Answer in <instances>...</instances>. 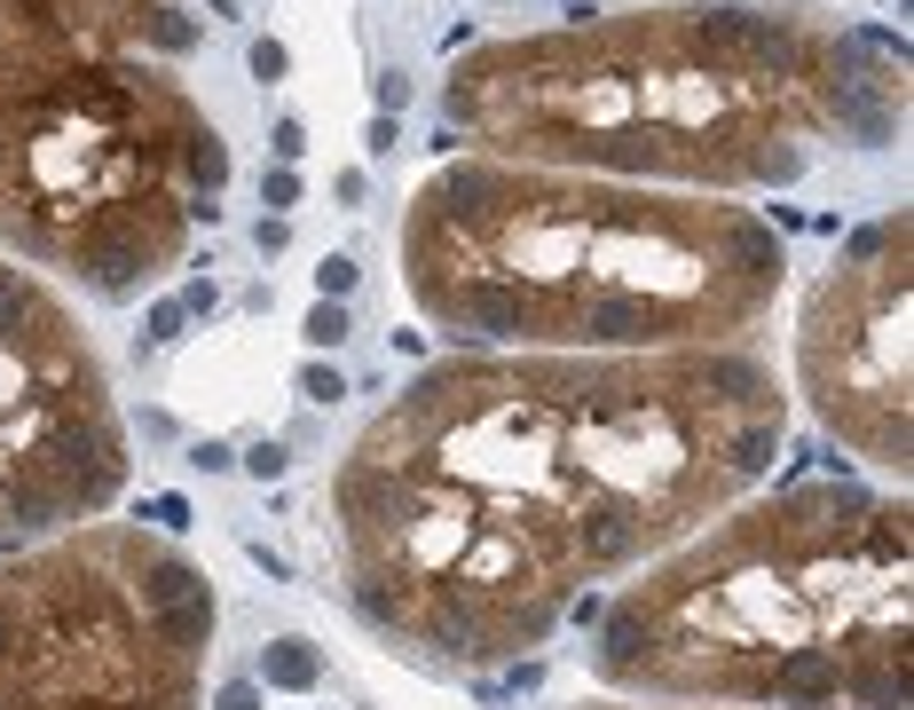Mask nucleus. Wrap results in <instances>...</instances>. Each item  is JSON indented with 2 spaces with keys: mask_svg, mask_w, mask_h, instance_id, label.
<instances>
[{
  "mask_svg": "<svg viewBox=\"0 0 914 710\" xmlns=\"http://www.w3.org/2000/svg\"><path fill=\"white\" fill-rule=\"evenodd\" d=\"M796 387L828 435L891 466H914V214H876L844 237L796 324Z\"/></svg>",
  "mask_w": 914,
  "mask_h": 710,
  "instance_id": "obj_8",
  "label": "nucleus"
},
{
  "mask_svg": "<svg viewBox=\"0 0 914 710\" xmlns=\"http://www.w3.org/2000/svg\"><path fill=\"white\" fill-rule=\"evenodd\" d=\"M229 142L158 56H0V253L95 301L181 269Z\"/></svg>",
  "mask_w": 914,
  "mask_h": 710,
  "instance_id": "obj_5",
  "label": "nucleus"
},
{
  "mask_svg": "<svg viewBox=\"0 0 914 710\" xmlns=\"http://www.w3.org/2000/svg\"><path fill=\"white\" fill-rule=\"evenodd\" d=\"M568 9H592V0H568Z\"/></svg>",
  "mask_w": 914,
  "mask_h": 710,
  "instance_id": "obj_26",
  "label": "nucleus"
},
{
  "mask_svg": "<svg viewBox=\"0 0 914 710\" xmlns=\"http://www.w3.org/2000/svg\"><path fill=\"white\" fill-rule=\"evenodd\" d=\"M236 466H245L253 482H284V466H293V450H284V443H253V450L236 458Z\"/></svg>",
  "mask_w": 914,
  "mask_h": 710,
  "instance_id": "obj_13",
  "label": "nucleus"
},
{
  "mask_svg": "<svg viewBox=\"0 0 914 710\" xmlns=\"http://www.w3.org/2000/svg\"><path fill=\"white\" fill-rule=\"evenodd\" d=\"M781 443L789 387L757 348H458L331 466L340 577L418 671H497L537 655L592 585L741 505Z\"/></svg>",
  "mask_w": 914,
  "mask_h": 710,
  "instance_id": "obj_1",
  "label": "nucleus"
},
{
  "mask_svg": "<svg viewBox=\"0 0 914 710\" xmlns=\"http://www.w3.org/2000/svg\"><path fill=\"white\" fill-rule=\"evenodd\" d=\"M213 308H221L213 284H189V293H181V316H213Z\"/></svg>",
  "mask_w": 914,
  "mask_h": 710,
  "instance_id": "obj_23",
  "label": "nucleus"
},
{
  "mask_svg": "<svg viewBox=\"0 0 914 710\" xmlns=\"http://www.w3.org/2000/svg\"><path fill=\"white\" fill-rule=\"evenodd\" d=\"M355 276H363V269H355L348 253H323V269H316V293H323V301H348V293H355Z\"/></svg>",
  "mask_w": 914,
  "mask_h": 710,
  "instance_id": "obj_12",
  "label": "nucleus"
},
{
  "mask_svg": "<svg viewBox=\"0 0 914 710\" xmlns=\"http://www.w3.org/2000/svg\"><path fill=\"white\" fill-rule=\"evenodd\" d=\"M473 159L749 198L812 174L828 142L883 151L906 127V40L821 0H662L481 40L442 79Z\"/></svg>",
  "mask_w": 914,
  "mask_h": 710,
  "instance_id": "obj_2",
  "label": "nucleus"
},
{
  "mask_svg": "<svg viewBox=\"0 0 914 710\" xmlns=\"http://www.w3.org/2000/svg\"><path fill=\"white\" fill-rule=\"evenodd\" d=\"M300 395H308V403H340V395H348V379L331 371V363H308V371H300Z\"/></svg>",
  "mask_w": 914,
  "mask_h": 710,
  "instance_id": "obj_14",
  "label": "nucleus"
},
{
  "mask_svg": "<svg viewBox=\"0 0 914 710\" xmlns=\"http://www.w3.org/2000/svg\"><path fill=\"white\" fill-rule=\"evenodd\" d=\"M403 103H410V79H403V72H378V111H387V119H395Z\"/></svg>",
  "mask_w": 914,
  "mask_h": 710,
  "instance_id": "obj_20",
  "label": "nucleus"
},
{
  "mask_svg": "<svg viewBox=\"0 0 914 710\" xmlns=\"http://www.w3.org/2000/svg\"><path fill=\"white\" fill-rule=\"evenodd\" d=\"M189 466H206V473H229V466H236V450H229V443H198V450H189Z\"/></svg>",
  "mask_w": 914,
  "mask_h": 710,
  "instance_id": "obj_22",
  "label": "nucleus"
},
{
  "mask_svg": "<svg viewBox=\"0 0 914 710\" xmlns=\"http://www.w3.org/2000/svg\"><path fill=\"white\" fill-rule=\"evenodd\" d=\"M213 710H261V679H229V687L213 695Z\"/></svg>",
  "mask_w": 914,
  "mask_h": 710,
  "instance_id": "obj_19",
  "label": "nucleus"
},
{
  "mask_svg": "<svg viewBox=\"0 0 914 710\" xmlns=\"http://www.w3.org/2000/svg\"><path fill=\"white\" fill-rule=\"evenodd\" d=\"M592 624V671L631 702L914 710V513L859 482L741 498Z\"/></svg>",
  "mask_w": 914,
  "mask_h": 710,
  "instance_id": "obj_4",
  "label": "nucleus"
},
{
  "mask_svg": "<svg viewBox=\"0 0 914 710\" xmlns=\"http://www.w3.org/2000/svg\"><path fill=\"white\" fill-rule=\"evenodd\" d=\"M181 324H189V316H181V301H158V308H151V331H142V340L166 348V340H181Z\"/></svg>",
  "mask_w": 914,
  "mask_h": 710,
  "instance_id": "obj_17",
  "label": "nucleus"
},
{
  "mask_svg": "<svg viewBox=\"0 0 914 710\" xmlns=\"http://www.w3.org/2000/svg\"><path fill=\"white\" fill-rule=\"evenodd\" d=\"M268 151H276V166H300V151H308V127H300V119H276Z\"/></svg>",
  "mask_w": 914,
  "mask_h": 710,
  "instance_id": "obj_15",
  "label": "nucleus"
},
{
  "mask_svg": "<svg viewBox=\"0 0 914 710\" xmlns=\"http://www.w3.org/2000/svg\"><path fill=\"white\" fill-rule=\"evenodd\" d=\"M261 206H300V174L293 166H268L261 174Z\"/></svg>",
  "mask_w": 914,
  "mask_h": 710,
  "instance_id": "obj_16",
  "label": "nucleus"
},
{
  "mask_svg": "<svg viewBox=\"0 0 914 710\" xmlns=\"http://www.w3.org/2000/svg\"><path fill=\"white\" fill-rule=\"evenodd\" d=\"M213 577L142 521L0 553V710H206Z\"/></svg>",
  "mask_w": 914,
  "mask_h": 710,
  "instance_id": "obj_6",
  "label": "nucleus"
},
{
  "mask_svg": "<svg viewBox=\"0 0 914 710\" xmlns=\"http://www.w3.org/2000/svg\"><path fill=\"white\" fill-rule=\"evenodd\" d=\"M284 237H293L284 221H261V229H253V245H261V253H284Z\"/></svg>",
  "mask_w": 914,
  "mask_h": 710,
  "instance_id": "obj_24",
  "label": "nucleus"
},
{
  "mask_svg": "<svg viewBox=\"0 0 914 710\" xmlns=\"http://www.w3.org/2000/svg\"><path fill=\"white\" fill-rule=\"evenodd\" d=\"M348 331H355V324H348V301H316V308H308V348H340Z\"/></svg>",
  "mask_w": 914,
  "mask_h": 710,
  "instance_id": "obj_11",
  "label": "nucleus"
},
{
  "mask_svg": "<svg viewBox=\"0 0 914 710\" xmlns=\"http://www.w3.org/2000/svg\"><path fill=\"white\" fill-rule=\"evenodd\" d=\"M592 710H702V702H592Z\"/></svg>",
  "mask_w": 914,
  "mask_h": 710,
  "instance_id": "obj_25",
  "label": "nucleus"
},
{
  "mask_svg": "<svg viewBox=\"0 0 914 710\" xmlns=\"http://www.w3.org/2000/svg\"><path fill=\"white\" fill-rule=\"evenodd\" d=\"M363 151H371V159H387V151H395V119H387V111L363 127Z\"/></svg>",
  "mask_w": 914,
  "mask_h": 710,
  "instance_id": "obj_21",
  "label": "nucleus"
},
{
  "mask_svg": "<svg viewBox=\"0 0 914 710\" xmlns=\"http://www.w3.org/2000/svg\"><path fill=\"white\" fill-rule=\"evenodd\" d=\"M268 695H308L316 679H323V655H316V640H300V632H284V640H268L261 647V671H253Z\"/></svg>",
  "mask_w": 914,
  "mask_h": 710,
  "instance_id": "obj_10",
  "label": "nucleus"
},
{
  "mask_svg": "<svg viewBox=\"0 0 914 710\" xmlns=\"http://www.w3.org/2000/svg\"><path fill=\"white\" fill-rule=\"evenodd\" d=\"M403 284L458 348H749L789 284V237L734 198L465 151L403 214Z\"/></svg>",
  "mask_w": 914,
  "mask_h": 710,
  "instance_id": "obj_3",
  "label": "nucleus"
},
{
  "mask_svg": "<svg viewBox=\"0 0 914 710\" xmlns=\"http://www.w3.org/2000/svg\"><path fill=\"white\" fill-rule=\"evenodd\" d=\"M134 473L111 371L71 301L0 253V553L103 521Z\"/></svg>",
  "mask_w": 914,
  "mask_h": 710,
  "instance_id": "obj_7",
  "label": "nucleus"
},
{
  "mask_svg": "<svg viewBox=\"0 0 914 710\" xmlns=\"http://www.w3.org/2000/svg\"><path fill=\"white\" fill-rule=\"evenodd\" d=\"M253 72H261V79H284V72H293V56H284V40H253Z\"/></svg>",
  "mask_w": 914,
  "mask_h": 710,
  "instance_id": "obj_18",
  "label": "nucleus"
},
{
  "mask_svg": "<svg viewBox=\"0 0 914 710\" xmlns=\"http://www.w3.org/2000/svg\"><path fill=\"white\" fill-rule=\"evenodd\" d=\"M181 0H0V56H181Z\"/></svg>",
  "mask_w": 914,
  "mask_h": 710,
  "instance_id": "obj_9",
  "label": "nucleus"
}]
</instances>
